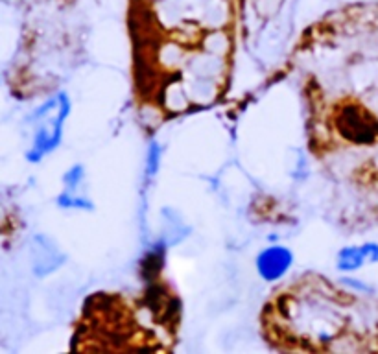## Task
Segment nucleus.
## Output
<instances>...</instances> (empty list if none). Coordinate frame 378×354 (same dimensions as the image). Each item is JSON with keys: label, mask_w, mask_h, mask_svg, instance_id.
Returning <instances> with one entry per match:
<instances>
[{"label": "nucleus", "mask_w": 378, "mask_h": 354, "mask_svg": "<svg viewBox=\"0 0 378 354\" xmlns=\"http://www.w3.org/2000/svg\"><path fill=\"white\" fill-rule=\"evenodd\" d=\"M367 260V255H365V247L358 246V247H345L340 251V257H338V268L343 269V271H354V269L362 268V264Z\"/></svg>", "instance_id": "nucleus-4"}, {"label": "nucleus", "mask_w": 378, "mask_h": 354, "mask_svg": "<svg viewBox=\"0 0 378 354\" xmlns=\"http://www.w3.org/2000/svg\"><path fill=\"white\" fill-rule=\"evenodd\" d=\"M69 113H71V100L65 92H59L32 114V122L37 124V129L32 148L28 151V161L39 162L44 155L52 153L61 144L63 126Z\"/></svg>", "instance_id": "nucleus-1"}, {"label": "nucleus", "mask_w": 378, "mask_h": 354, "mask_svg": "<svg viewBox=\"0 0 378 354\" xmlns=\"http://www.w3.org/2000/svg\"><path fill=\"white\" fill-rule=\"evenodd\" d=\"M83 181V166H72L69 172L65 173V194H71V196H78V187Z\"/></svg>", "instance_id": "nucleus-5"}, {"label": "nucleus", "mask_w": 378, "mask_h": 354, "mask_svg": "<svg viewBox=\"0 0 378 354\" xmlns=\"http://www.w3.org/2000/svg\"><path fill=\"white\" fill-rule=\"evenodd\" d=\"M340 133L351 142L369 144L378 137V124L358 105H343L338 116Z\"/></svg>", "instance_id": "nucleus-2"}, {"label": "nucleus", "mask_w": 378, "mask_h": 354, "mask_svg": "<svg viewBox=\"0 0 378 354\" xmlns=\"http://www.w3.org/2000/svg\"><path fill=\"white\" fill-rule=\"evenodd\" d=\"M292 262L293 255L288 247L273 246L264 249L257 257V271L264 280L275 282L288 273V269L292 268Z\"/></svg>", "instance_id": "nucleus-3"}, {"label": "nucleus", "mask_w": 378, "mask_h": 354, "mask_svg": "<svg viewBox=\"0 0 378 354\" xmlns=\"http://www.w3.org/2000/svg\"><path fill=\"white\" fill-rule=\"evenodd\" d=\"M57 205L63 209H91V201L81 196H71V194H61L57 198Z\"/></svg>", "instance_id": "nucleus-6"}]
</instances>
